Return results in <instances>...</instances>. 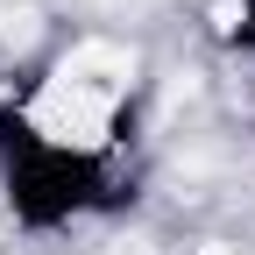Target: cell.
Here are the masks:
<instances>
[{"label": "cell", "instance_id": "6da1fadb", "mask_svg": "<svg viewBox=\"0 0 255 255\" xmlns=\"http://www.w3.org/2000/svg\"><path fill=\"white\" fill-rule=\"evenodd\" d=\"M128 92H135V64H128V57H114V50H100V43L57 57L50 78L28 92V107H21L28 142L92 163V156H107L114 135H121Z\"/></svg>", "mask_w": 255, "mask_h": 255}, {"label": "cell", "instance_id": "7a4b0ae2", "mask_svg": "<svg viewBox=\"0 0 255 255\" xmlns=\"http://www.w3.org/2000/svg\"><path fill=\"white\" fill-rule=\"evenodd\" d=\"M191 255H255V248H234V241H206V248H191Z\"/></svg>", "mask_w": 255, "mask_h": 255}]
</instances>
